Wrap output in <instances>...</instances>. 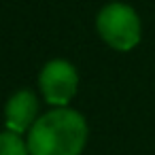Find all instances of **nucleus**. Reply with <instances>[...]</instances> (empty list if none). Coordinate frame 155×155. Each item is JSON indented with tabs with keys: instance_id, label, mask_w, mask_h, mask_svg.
<instances>
[{
	"instance_id": "obj_2",
	"label": "nucleus",
	"mask_w": 155,
	"mask_h": 155,
	"mask_svg": "<svg viewBox=\"0 0 155 155\" xmlns=\"http://www.w3.org/2000/svg\"><path fill=\"white\" fill-rule=\"evenodd\" d=\"M96 26L102 41L117 51H130L140 43V17L132 7L123 2L106 5L98 13Z\"/></svg>"
},
{
	"instance_id": "obj_4",
	"label": "nucleus",
	"mask_w": 155,
	"mask_h": 155,
	"mask_svg": "<svg viewBox=\"0 0 155 155\" xmlns=\"http://www.w3.org/2000/svg\"><path fill=\"white\" fill-rule=\"evenodd\" d=\"M36 115H38V98L30 89H19L17 94H13L5 108L7 127L9 132L15 134L30 132V127L36 123Z\"/></svg>"
},
{
	"instance_id": "obj_1",
	"label": "nucleus",
	"mask_w": 155,
	"mask_h": 155,
	"mask_svg": "<svg viewBox=\"0 0 155 155\" xmlns=\"http://www.w3.org/2000/svg\"><path fill=\"white\" fill-rule=\"evenodd\" d=\"M87 142V123L81 113L58 106L30 127V155H81Z\"/></svg>"
},
{
	"instance_id": "obj_5",
	"label": "nucleus",
	"mask_w": 155,
	"mask_h": 155,
	"mask_svg": "<svg viewBox=\"0 0 155 155\" xmlns=\"http://www.w3.org/2000/svg\"><path fill=\"white\" fill-rule=\"evenodd\" d=\"M0 155H30L28 140H24L15 132H2L0 134Z\"/></svg>"
},
{
	"instance_id": "obj_3",
	"label": "nucleus",
	"mask_w": 155,
	"mask_h": 155,
	"mask_svg": "<svg viewBox=\"0 0 155 155\" xmlns=\"http://www.w3.org/2000/svg\"><path fill=\"white\" fill-rule=\"evenodd\" d=\"M38 85H41V91L49 104H53L55 108L66 106L77 94L79 74L70 62L53 60V62L45 64V68L41 70Z\"/></svg>"
}]
</instances>
